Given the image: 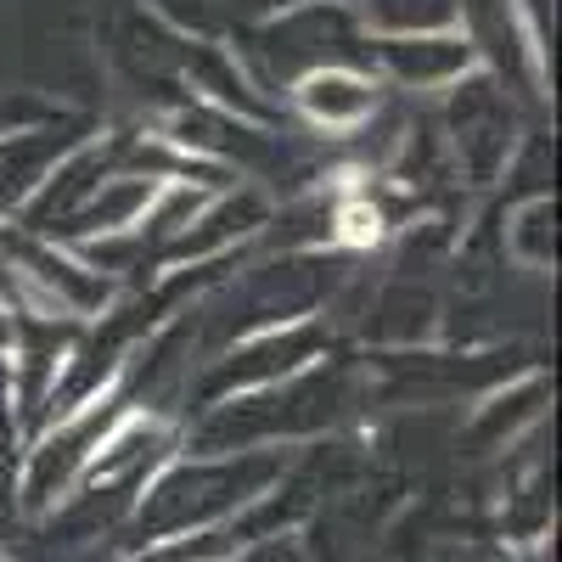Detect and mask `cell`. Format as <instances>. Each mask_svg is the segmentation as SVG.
<instances>
[{
    "label": "cell",
    "mask_w": 562,
    "mask_h": 562,
    "mask_svg": "<svg viewBox=\"0 0 562 562\" xmlns=\"http://www.w3.org/2000/svg\"><path fill=\"white\" fill-rule=\"evenodd\" d=\"M378 237H383V220H378V209H371V203H344L338 209V243L371 248Z\"/></svg>",
    "instance_id": "cell-2"
},
{
    "label": "cell",
    "mask_w": 562,
    "mask_h": 562,
    "mask_svg": "<svg viewBox=\"0 0 562 562\" xmlns=\"http://www.w3.org/2000/svg\"><path fill=\"white\" fill-rule=\"evenodd\" d=\"M299 102L326 124H355V119L371 113V85L355 79V74H310L299 85Z\"/></svg>",
    "instance_id": "cell-1"
}]
</instances>
